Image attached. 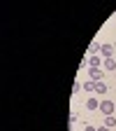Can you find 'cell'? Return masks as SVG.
<instances>
[{
  "label": "cell",
  "instance_id": "obj_1",
  "mask_svg": "<svg viewBox=\"0 0 116 131\" xmlns=\"http://www.w3.org/2000/svg\"><path fill=\"white\" fill-rule=\"evenodd\" d=\"M114 108H116V105H114L111 101H102V103H100V112H102V115H111Z\"/></svg>",
  "mask_w": 116,
  "mask_h": 131
},
{
  "label": "cell",
  "instance_id": "obj_2",
  "mask_svg": "<svg viewBox=\"0 0 116 131\" xmlns=\"http://www.w3.org/2000/svg\"><path fill=\"white\" fill-rule=\"evenodd\" d=\"M100 77H102V70L100 68H91V80L93 82H100Z\"/></svg>",
  "mask_w": 116,
  "mask_h": 131
},
{
  "label": "cell",
  "instance_id": "obj_3",
  "mask_svg": "<svg viewBox=\"0 0 116 131\" xmlns=\"http://www.w3.org/2000/svg\"><path fill=\"white\" fill-rule=\"evenodd\" d=\"M86 108H88V110H97V108H100L97 98H88V101H86Z\"/></svg>",
  "mask_w": 116,
  "mask_h": 131
},
{
  "label": "cell",
  "instance_id": "obj_4",
  "mask_svg": "<svg viewBox=\"0 0 116 131\" xmlns=\"http://www.w3.org/2000/svg\"><path fill=\"white\" fill-rule=\"evenodd\" d=\"M102 54H105L107 59H111V54H114V47H111V45H102Z\"/></svg>",
  "mask_w": 116,
  "mask_h": 131
},
{
  "label": "cell",
  "instance_id": "obj_5",
  "mask_svg": "<svg viewBox=\"0 0 116 131\" xmlns=\"http://www.w3.org/2000/svg\"><path fill=\"white\" fill-rule=\"evenodd\" d=\"M95 91L97 94H107V84L105 82H95Z\"/></svg>",
  "mask_w": 116,
  "mask_h": 131
},
{
  "label": "cell",
  "instance_id": "obj_6",
  "mask_svg": "<svg viewBox=\"0 0 116 131\" xmlns=\"http://www.w3.org/2000/svg\"><path fill=\"white\" fill-rule=\"evenodd\" d=\"M88 63H91V68H100V66H102V59H95V56H91V59H88Z\"/></svg>",
  "mask_w": 116,
  "mask_h": 131
},
{
  "label": "cell",
  "instance_id": "obj_7",
  "mask_svg": "<svg viewBox=\"0 0 116 131\" xmlns=\"http://www.w3.org/2000/svg\"><path fill=\"white\" fill-rule=\"evenodd\" d=\"M105 68L107 70H116V61L114 59H105Z\"/></svg>",
  "mask_w": 116,
  "mask_h": 131
},
{
  "label": "cell",
  "instance_id": "obj_8",
  "mask_svg": "<svg viewBox=\"0 0 116 131\" xmlns=\"http://www.w3.org/2000/svg\"><path fill=\"white\" fill-rule=\"evenodd\" d=\"M114 124H116V119H114V115H107V119H105V126H109V129H111Z\"/></svg>",
  "mask_w": 116,
  "mask_h": 131
},
{
  "label": "cell",
  "instance_id": "obj_9",
  "mask_svg": "<svg viewBox=\"0 0 116 131\" xmlns=\"http://www.w3.org/2000/svg\"><path fill=\"white\" fill-rule=\"evenodd\" d=\"M97 49H100V45H97V42H91V47H88V52H91V54H95Z\"/></svg>",
  "mask_w": 116,
  "mask_h": 131
},
{
  "label": "cell",
  "instance_id": "obj_10",
  "mask_svg": "<svg viewBox=\"0 0 116 131\" xmlns=\"http://www.w3.org/2000/svg\"><path fill=\"white\" fill-rule=\"evenodd\" d=\"M84 89H86V91H91V89H95V82H93V80H91V82H84Z\"/></svg>",
  "mask_w": 116,
  "mask_h": 131
},
{
  "label": "cell",
  "instance_id": "obj_11",
  "mask_svg": "<svg viewBox=\"0 0 116 131\" xmlns=\"http://www.w3.org/2000/svg\"><path fill=\"white\" fill-rule=\"evenodd\" d=\"M84 131H97V129H93V126H84Z\"/></svg>",
  "mask_w": 116,
  "mask_h": 131
},
{
  "label": "cell",
  "instance_id": "obj_12",
  "mask_svg": "<svg viewBox=\"0 0 116 131\" xmlns=\"http://www.w3.org/2000/svg\"><path fill=\"white\" fill-rule=\"evenodd\" d=\"M97 131H109V126H100V129H97Z\"/></svg>",
  "mask_w": 116,
  "mask_h": 131
}]
</instances>
